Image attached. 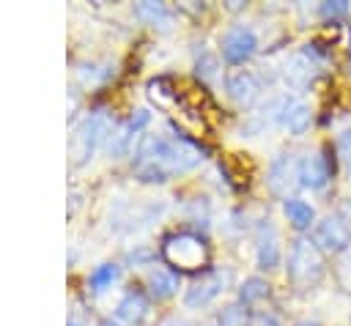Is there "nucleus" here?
I'll return each mask as SVG.
<instances>
[{
  "mask_svg": "<svg viewBox=\"0 0 351 326\" xmlns=\"http://www.w3.org/2000/svg\"><path fill=\"white\" fill-rule=\"evenodd\" d=\"M200 162V148L189 140H165V137H143L137 145L134 173L143 181H167L173 173L192 170Z\"/></svg>",
  "mask_w": 351,
  "mask_h": 326,
  "instance_id": "nucleus-1",
  "label": "nucleus"
},
{
  "mask_svg": "<svg viewBox=\"0 0 351 326\" xmlns=\"http://www.w3.org/2000/svg\"><path fill=\"white\" fill-rule=\"evenodd\" d=\"M208 244L197 233L181 230L162 241V258L173 271H200L208 266Z\"/></svg>",
  "mask_w": 351,
  "mask_h": 326,
  "instance_id": "nucleus-2",
  "label": "nucleus"
},
{
  "mask_svg": "<svg viewBox=\"0 0 351 326\" xmlns=\"http://www.w3.org/2000/svg\"><path fill=\"white\" fill-rule=\"evenodd\" d=\"M324 274V260L310 238H296L288 252V277L296 285H313Z\"/></svg>",
  "mask_w": 351,
  "mask_h": 326,
  "instance_id": "nucleus-3",
  "label": "nucleus"
},
{
  "mask_svg": "<svg viewBox=\"0 0 351 326\" xmlns=\"http://www.w3.org/2000/svg\"><path fill=\"white\" fill-rule=\"evenodd\" d=\"M351 241V227L340 216H324L313 230V244L326 252H343Z\"/></svg>",
  "mask_w": 351,
  "mask_h": 326,
  "instance_id": "nucleus-4",
  "label": "nucleus"
},
{
  "mask_svg": "<svg viewBox=\"0 0 351 326\" xmlns=\"http://www.w3.org/2000/svg\"><path fill=\"white\" fill-rule=\"evenodd\" d=\"M255 47H258L255 33H252L250 27L236 25V27H230V30L222 36V47H219V49H222V58H225L228 63H244L247 58H252Z\"/></svg>",
  "mask_w": 351,
  "mask_h": 326,
  "instance_id": "nucleus-5",
  "label": "nucleus"
},
{
  "mask_svg": "<svg viewBox=\"0 0 351 326\" xmlns=\"http://www.w3.org/2000/svg\"><path fill=\"white\" fill-rule=\"evenodd\" d=\"M299 184L307 186V189H321L329 184L332 178V164H329V156H324L321 151L315 153H307L302 162H299Z\"/></svg>",
  "mask_w": 351,
  "mask_h": 326,
  "instance_id": "nucleus-6",
  "label": "nucleus"
},
{
  "mask_svg": "<svg viewBox=\"0 0 351 326\" xmlns=\"http://www.w3.org/2000/svg\"><path fill=\"white\" fill-rule=\"evenodd\" d=\"M104 126H107L104 115H88V118L80 123V129H77V134H74V140H71V148H74V153H77V162H82V159L90 156V151L96 148L99 137L104 134Z\"/></svg>",
  "mask_w": 351,
  "mask_h": 326,
  "instance_id": "nucleus-7",
  "label": "nucleus"
},
{
  "mask_svg": "<svg viewBox=\"0 0 351 326\" xmlns=\"http://www.w3.org/2000/svg\"><path fill=\"white\" fill-rule=\"evenodd\" d=\"M222 282H225V277L217 274V271H208V274H203L200 279H195V282L189 285L186 296H184L186 307H203V304H208V301L222 290Z\"/></svg>",
  "mask_w": 351,
  "mask_h": 326,
  "instance_id": "nucleus-8",
  "label": "nucleus"
},
{
  "mask_svg": "<svg viewBox=\"0 0 351 326\" xmlns=\"http://www.w3.org/2000/svg\"><path fill=\"white\" fill-rule=\"evenodd\" d=\"M258 263L263 268H274L280 263V244H277V230L266 219L258 227Z\"/></svg>",
  "mask_w": 351,
  "mask_h": 326,
  "instance_id": "nucleus-9",
  "label": "nucleus"
},
{
  "mask_svg": "<svg viewBox=\"0 0 351 326\" xmlns=\"http://www.w3.org/2000/svg\"><path fill=\"white\" fill-rule=\"evenodd\" d=\"M225 90H228V96H230L236 104L247 107V104L258 96V82H255V77H252L250 71H233V74L225 79Z\"/></svg>",
  "mask_w": 351,
  "mask_h": 326,
  "instance_id": "nucleus-10",
  "label": "nucleus"
},
{
  "mask_svg": "<svg viewBox=\"0 0 351 326\" xmlns=\"http://www.w3.org/2000/svg\"><path fill=\"white\" fill-rule=\"evenodd\" d=\"M118 315H121L123 321L140 326V323L148 318V299H145V293H143V290H129V293L121 299V304H118Z\"/></svg>",
  "mask_w": 351,
  "mask_h": 326,
  "instance_id": "nucleus-11",
  "label": "nucleus"
},
{
  "mask_svg": "<svg viewBox=\"0 0 351 326\" xmlns=\"http://www.w3.org/2000/svg\"><path fill=\"white\" fill-rule=\"evenodd\" d=\"M282 118V126L291 131V134H304L307 126H310V107L304 101H288L280 112Z\"/></svg>",
  "mask_w": 351,
  "mask_h": 326,
  "instance_id": "nucleus-12",
  "label": "nucleus"
},
{
  "mask_svg": "<svg viewBox=\"0 0 351 326\" xmlns=\"http://www.w3.org/2000/svg\"><path fill=\"white\" fill-rule=\"evenodd\" d=\"M178 288V274L173 268H156L148 274V290L154 299H167Z\"/></svg>",
  "mask_w": 351,
  "mask_h": 326,
  "instance_id": "nucleus-13",
  "label": "nucleus"
},
{
  "mask_svg": "<svg viewBox=\"0 0 351 326\" xmlns=\"http://www.w3.org/2000/svg\"><path fill=\"white\" fill-rule=\"evenodd\" d=\"M288 175H299V164H293L291 159H288V153L285 156H280L274 164H271V170H269V186H271V192H277V195H282V184H288Z\"/></svg>",
  "mask_w": 351,
  "mask_h": 326,
  "instance_id": "nucleus-14",
  "label": "nucleus"
},
{
  "mask_svg": "<svg viewBox=\"0 0 351 326\" xmlns=\"http://www.w3.org/2000/svg\"><path fill=\"white\" fill-rule=\"evenodd\" d=\"M282 211H285V216H288V222L296 227V230H307L310 225H313V208L304 203V200H285L282 203Z\"/></svg>",
  "mask_w": 351,
  "mask_h": 326,
  "instance_id": "nucleus-15",
  "label": "nucleus"
},
{
  "mask_svg": "<svg viewBox=\"0 0 351 326\" xmlns=\"http://www.w3.org/2000/svg\"><path fill=\"white\" fill-rule=\"evenodd\" d=\"M263 296H269V285H266L261 277H250V279L241 285V290H239L241 304H255V301L263 299Z\"/></svg>",
  "mask_w": 351,
  "mask_h": 326,
  "instance_id": "nucleus-16",
  "label": "nucleus"
},
{
  "mask_svg": "<svg viewBox=\"0 0 351 326\" xmlns=\"http://www.w3.org/2000/svg\"><path fill=\"white\" fill-rule=\"evenodd\" d=\"M115 277H118V266H115V263H101V266L90 274L88 285H90L93 290H104V288H110V285L115 282Z\"/></svg>",
  "mask_w": 351,
  "mask_h": 326,
  "instance_id": "nucleus-17",
  "label": "nucleus"
},
{
  "mask_svg": "<svg viewBox=\"0 0 351 326\" xmlns=\"http://www.w3.org/2000/svg\"><path fill=\"white\" fill-rule=\"evenodd\" d=\"M137 16L145 19V22H151V25H156V22H167L170 19V11L162 3H140L137 5Z\"/></svg>",
  "mask_w": 351,
  "mask_h": 326,
  "instance_id": "nucleus-18",
  "label": "nucleus"
},
{
  "mask_svg": "<svg viewBox=\"0 0 351 326\" xmlns=\"http://www.w3.org/2000/svg\"><path fill=\"white\" fill-rule=\"evenodd\" d=\"M219 326H250V321H247V312L239 304H230L219 312Z\"/></svg>",
  "mask_w": 351,
  "mask_h": 326,
  "instance_id": "nucleus-19",
  "label": "nucleus"
},
{
  "mask_svg": "<svg viewBox=\"0 0 351 326\" xmlns=\"http://www.w3.org/2000/svg\"><path fill=\"white\" fill-rule=\"evenodd\" d=\"M337 153H340V162L346 164L348 175H351V129H343L340 137H337Z\"/></svg>",
  "mask_w": 351,
  "mask_h": 326,
  "instance_id": "nucleus-20",
  "label": "nucleus"
},
{
  "mask_svg": "<svg viewBox=\"0 0 351 326\" xmlns=\"http://www.w3.org/2000/svg\"><path fill=\"white\" fill-rule=\"evenodd\" d=\"M250 326H280L274 315H266V312H258L250 318Z\"/></svg>",
  "mask_w": 351,
  "mask_h": 326,
  "instance_id": "nucleus-21",
  "label": "nucleus"
},
{
  "mask_svg": "<svg viewBox=\"0 0 351 326\" xmlns=\"http://www.w3.org/2000/svg\"><path fill=\"white\" fill-rule=\"evenodd\" d=\"M346 11H348V5H346V3H332V5L326 3V5L321 8V14H324V16H343Z\"/></svg>",
  "mask_w": 351,
  "mask_h": 326,
  "instance_id": "nucleus-22",
  "label": "nucleus"
},
{
  "mask_svg": "<svg viewBox=\"0 0 351 326\" xmlns=\"http://www.w3.org/2000/svg\"><path fill=\"white\" fill-rule=\"evenodd\" d=\"M99 326H118V323H115V321H110V318H107V321H101V323H99Z\"/></svg>",
  "mask_w": 351,
  "mask_h": 326,
  "instance_id": "nucleus-23",
  "label": "nucleus"
},
{
  "mask_svg": "<svg viewBox=\"0 0 351 326\" xmlns=\"http://www.w3.org/2000/svg\"><path fill=\"white\" fill-rule=\"evenodd\" d=\"M296 326H318V323H296Z\"/></svg>",
  "mask_w": 351,
  "mask_h": 326,
  "instance_id": "nucleus-24",
  "label": "nucleus"
},
{
  "mask_svg": "<svg viewBox=\"0 0 351 326\" xmlns=\"http://www.w3.org/2000/svg\"><path fill=\"white\" fill-rule=\"evenodd\" d=\"M69 326H77V323H69Z\"/></svg>",
  "mask_w": 351,
  "mask_h": 326,
  "instance_id": "nucleus-25",
  "label": "nucleus"
}]
</instances>
